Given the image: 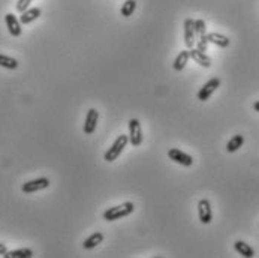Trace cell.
Returning <instances> with one entry per match:
<instances>
[{"instance_id":"8992f818","label":"cell","mask_w":259,"mask_h":258,"mask_svg":"<svg viewBox=\"0 0 259 258\" xmlns=\"http://www.w3.org/2000/svg\"><path fill=\"white\" fill-rule=\"evenodd\" d=\"M221 86V80L219 78H211V80H208L203 87L201 90L198 92V99L199 101H207V99H210V96L217 90V87Z\"/></svg>"},{"instance_id":"30bf717a","label":"cell","mask_w":259,"mask_h":258,"mask_svg":"<svg viewBox=\"0 0 259 258\" xmlns=\"http://www.w3.org/2000/svg\"><path fill=\"white\" fill-rule=\"evenodd\" d=\"M97 120H99V113H97V110H96V108H90V110L87 111V116H86V122H84V134L92 135V134L96 131Z\"/></svg>"},{"instance_id":"7402d4cb","label":"cell","mask_w":259,"mask_h":258,"mask_svg":"<svg viewBox=\"0 0 259 258\" xmlns=\"http://www.w3.org/2000/svg\"><path fill=\"white\" fill-rule=\"evenodd\" d=\"M195 44H196V50L205 53L208 50V44H210L208 39H207V35H201V36H199L198 42H195Z\"/></svg>"},{"instance_id":"5bb4252c","label":"cell","mask_w":259,"mask_h":258,"mask_svg":"<svg viewBox=\"0 0 259 258\" xmlns=\"http://www.w3.org/2000/svg\"><path fill=\"white\" fill-rule=\"evenodd\" d=\"M189 59H190L189 50L180 51V54H178V56L175 57V60H174V63H172V68H174L175 71H178V72L183 71V69L186 68L187 62H189Z\"/></svg>"},{"instance_id":"d4e9b609","label":"cell","mask_w":259,"mask_h":258,"mask_svg":"<svg viewBox=\"0 0 259 258\" xmlns=\"http://www.w3.org/2000/svg\"><path fill=\"white\" fill-rule=\"evenodd\" d=\"M253 108H255V111H258V113H259V101H256V102L253 104Z\"/></svg>"},{"instance_id":"e0dca14e","label":"cell","mask_w":259,"mask_h":258,"mask_svg":"<svg viewBox=\"0 0 259 258\" xmlns=\"http://www.w3.org/2000/svg\"><path fill=\"white\" fill-rule=\"evenodd\" d=\"M243 144H244V137L241 134H237V135H234L231 140L228 141L226 150H228V153H235Z\"/></svg>"},{"instance_id":"ac0fdd59","label":"cell","mask_w":259,"mask_h":258,"mask_svg":"<svg viewBox=\"0 0 259 258\" xmlns=\"http://www.w3.org/2000/svg\"><path fill=\"white\" fill-rule=\"evenodd\" d=\"M5 258H32L33 257V251L29 248H23V249H17V251H6Z\"/></svg>"},{"instance_id":"5b68a950","label":"cell","mask_w":259,"mask_h":258,"mask_svg":"<svg viewBox=\"0 0 259 258\" xmlns=\"http://www.w3.org/2000/svg\"><path fill=\"white\" fill-rule=\"evenodd\" d=\"M48 186H50L48 179L47 177H39V179H35V180L26 182L21 186V191L24 194H33V192H37V191H42V189H45Z\"/></svg>"},{"instance_id":"d6986e66","label":"cell","mask_w":259,"mask_h":258,"mask_svg":"<svg viewBox=\"0 0 259 258\" xmlns=\"http://www.w3.org/2000/svg\"><path fill=\"white\" fill-rule=\"evenodd\" d=\"M0 66L2 68H6V69H17L18 68V62L15 60L14 57H9V56H5V54H0Z\"/></svg>"},{"instance_id":"44dd1931","label":"cell","mask_w":259,"mask_h":258,"mask_svg":"<svg viewBox=\"0 0 259 258\" xmlns=\"http://www.w3.org/2000/svg\"><path fill=\"white\" fill-rule=\"evenodd\" d=\"M195 33L198 35V36H201V35H207V26H205V21L204 20H195Z\"/></svg>"},{"instance_id":"9c48e42d","label":"cell","mask_w":259,"mask_h":258,"mask_svg":"<svg viewBox=\"0 0 259 258\" xmlns=\"http://www.w3.org/2000/svg\"><path fill=\"white\" fill-rule=\"evenodd\" d=\"M5 23H6V27L9 30V33L14 36V38H18L19 35L23 33V29H21V23H19V20L14 15V14H6L5 15Z\"/></svg>"},{"instance_id":"4fadbf2b","label":"cell","mask_w":259,"mask_h":258,"mask_svg":"<svg viewBox=\"0 0 259 258\" xmlns=\"http://www.w3.org/2000/svg\"><path fill=\"white\" fill-rule=\"evenodd\" d=\"M42 11L39 8H32V9H26L24 12H21V15H19V23L21 24H30L33 23L35 20H37L39 17H41Z\"/></svg>"},{"instance_id":"8fae6325","label":"cell","mask_w":259,"mask_h":258,"mask_svg":"<svg viewBox=\"0 0 259 258\" xmlns=\"http://www.w3.org/2000/svg\"><path fill=\"white\" fill-rule=\"evenodd\" d=\"M189 54H190L192 60H195L196 63H199L201 66H204V68H210V66H211V59H210L205 53L199 51V50H196V48H190V50H189Z\"/></svg>"},{"instance_id":"3957f363","label":"cell","mask_w":259,"mask_h":258,"mask_svg":"<svg viewBox=\"0 0 259 258\" xmlns=\"http://www.w3.org/2000/svg\"><path fill=\"white\" fill-rule=\"evenodd\" d=\"M129 143L133 147L143 144V129L138 119H130L129 120Z\"/></svg>"},{"instance_id":"ffe728a7","label":"cell","mask_w":259,"mask_h":258,"mask_svg":"<svg viewBox=\"0 0 259 258\" xmlns=\"http://www.w3.org/2000/svg\"><path fill=\"white\" fill-rule=\"evenodd\" d=\"M135 9H136V2L135 0H126V2L123 3V6H122V9H120V12H122V15L123 17H130L133 12H135Z\"/></svg>"},{"instance_id":"603a6c76","label":"cell","mask_w":259,"mask_h":258,"mask_svg":"<svg viewBox=\"0 0 259 258\" xmlns=\"http://www.w3.org/2000/svg\"><path fill=\"white\" fill-rule=\"evenodd\" d=\"M30 3H32V0H18L17 5H15V8H17V11H18L19 14H21V12H24L26 9H29Z\"/></svg>"},{"instance_id":"7c38bea8","label":"cell","mask_w":259,"mask_h":258,"mask_svg":"<svg viewBox=\"0 0 259 258\" xmlns=\"http://www.w3.org/2000/svg\"><path fill=\"white\" fill-rule=\"evenodd\" d=\"M207 39H208L210 44H214V45L222 47V48H226V47H229V44H231V41H229L228 36L221 35V33H216V32L207 33Z\"/></svg>"},{"instance_id":"2e32d148","label":"cell","mask_w":259,"mask_h":258,"mask_svg":"<svg viewBox=\"0 0 259 258\" xmlns=\"http://www.w3.org/2000/svg\"><path fill=\"white\" fill-rule=\"evenodd\" d=\"M102 240H104V233L96 231L90 237H87V239L84 240V243H83V246H84V249H93L99 243H102Z\"/></svg>"},{"instance_id":"6da1fadb","label":"cell","mask_w":259,"mask_h":258,"mask_svg":"<svg viewBox=\"0 0 259 258\" xmlns=\"http://www.w3.org/2000/svg\"><path fill=\"white\" fill-rule=\"evenodd\" d=\"M135 210L133 203L126 201L120 206H115V207H110L108 210L104 212V219L111 222V221H117V219H122L125 216H129L132 212Z\"/></svg>"},{"instance_id":"ba28073f","label":"cell","mask_w":259,"mask_h":258,"mask_svg":"<svg viewBox=\"0 0 259 258\" xmlns=\"http://www.w3.org/2000/svg\"><path fill=\"white\" fill-rule=\"evenodd\" d=\"M198 215H199V221L203 224H210L213 219V212H211V204L208 200H201L198 203Z\"/></svg>"},{"instance_id":"7a4b0ae2","label":"cell","mask_w":259,"mask_h":258,"mask_svg":"<svg viewBox=\"0 0 259 258\" xmlns=\"http://www.w3.org/2000/svg\"><path fill=\"white\" fill-rule=\"evenodd\" d=\"M128 143H129V137L128 135H118L115 138V141L112 143V146L107 150V153L104 155V159L107 162H112L115 161L120 153L125 150V147H128Z\"/></svg>"},{"instance_id":"cb8c5ba5","label":"cell","mask_w":259,"mask_h":258,"mask_svg":"<svg viewBox=\"0 0 259 258\" xmlns=\"http://www.w3.org/2000/svg\"><path fill=\"white\" fill-rule=\"evenodd\" d=\"M8 249H6V246L3 245V243H0V255H5V252H6Z\"/></svg>"},{"instance_id":"277c9868","label":"cell","mask_w":259,"mask_h":258,"mask_svg":"<svg viewBox=\"0 0 259 258\" xmlns=\"http://www.w3.org/2000/svg\"><path fill=\"white\" fill-rule=\"evenodd\" d=\"M168 156H169V159L177 162V164H180L183 167H190L193 164V158L187 153H185L183 150L180 149H169L168 150Z\"/></svg>"},{"instance_id":"9a60e30c","label":"cell","mask_w":259,"mask_h":258,"mask_svg":"<svg viewBox=\"0 0 259 258\" xmlns=\"http://www.w3.org/2000/svg\"><path fill=\"white\" fill-rule=\"evenodd\" d=\"M234 249L240 254L241 257H246V258H252V257H255V251H253V248L249 245V243H246V242H243V240H237L235 243H234Z\"/></svg>"},{"instance_id":"52a82bcc","label":"cell","mask_w":259,"mask_h":258,"mask_svg":"<svg viewBox=\"0 0 259 258\" xmlns=\"http://www.w3.org/2000/svg\"><path fill=\"white\" fill-rule=\"evenodd\" d=\"M193 23H195V20H192V18L185 20V44L189 50L193 48L195 42H196V39H195L196 33H195V24Z\"/></svg>"}]
</instances>
